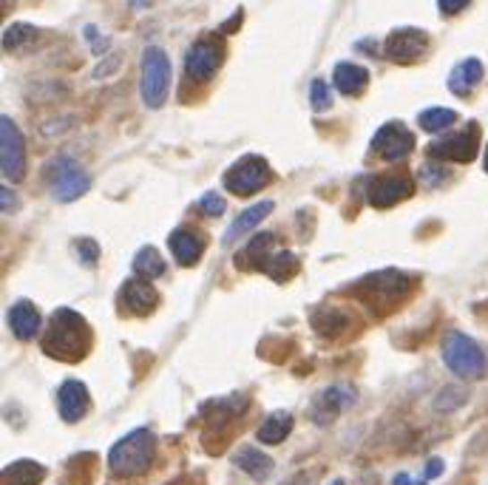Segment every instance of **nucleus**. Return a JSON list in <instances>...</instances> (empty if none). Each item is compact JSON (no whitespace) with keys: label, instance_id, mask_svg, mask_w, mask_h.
<instances>
[{"label":"nucleus","instance_id":"nucleus-26","mask_svg":"<svg viewBox=\"0 0 488 485\" xmlns=\"http://www.w3.org/2000/svg\"><path fill=\"white\" fill-rule=\"evenodd\" d=\"M290 429H293V417H290L287 412H273V414L261 423V429H259V440L267 443V446H278V443L290 434Z\"/></svg>","mask_w":488,"mask_h":485},{"label":"nucleus","instance_id":"nucleus-32","mask_svg":"<svg viewBox=\"0 0 488 485\" xmlns=\"http://www.w3.org/2000/svg\"><path fill=\"white\" fill-rule=\"evenodd\" d=\"M310 106L312 111H327L332 106V94H330V86L324 80H312L310 86Z\"/></svg>","mask_w":488,"mask_h":485},{"label":"nucleus","instance_id":"nucleus-5","mask_svg":"<svg viewBox=\"0 0 488 485\" xmlns=\"http://www.w3.org/2000/svg\"><path fill=\"white\" fill-rule=\"evenodd\" d=\"M46 182L57 202H74V199H80L91 188V176L82 171L80 162L72 157H57L52 165H48Z\"/></svg>","mask_w":488,"mask_h":485},{"label":"nucleus","instance_id":"nucleus-19","mask_svg":"<svg viewBox=\"0 0 488 485\" xmlns=\"http://www.w3.org/2000/svg\"><path fill=\"white\" fill-rule=\"evenodd\" d=\"M171 253L182 267H191L193 261H199V256L205 253V242L201 236H196L193 230H174L171 233Z\"/></svg>","mask_w":488,"mask_h":485},{"label":"nucleus","instance_id":"nucleus-37","mask_svg":"<svg viewBox=\"0 0 488 485\" xmlns=\"http://www.w3.org/2000/svg\"><path fill=\"white\" fill-rule=\"evenodd\" d=\"M468 4H471V0H437V6H441L443 14H458V12H463Z\"/></svg>","mask_w":488,"mask_h":485},{"label":"nucleus","instance_id":"nucleus-42","mask_svg":"<svg viewBox=\"0 0 488 485\" xmlns=\"http://www.w3.org/2000/svg\"><path fill=\"white\" fill-rule=\"evenodd\" d=\"M128 4L133 6V9H150V6H154V0H128Z\"/></svg>","mask_w":488,"mask_h":485},{"label":"nucleus","instance_id":"nucleus-40","mask_svg":"<svg viewBox=\"0 0 488 485\" xmlns=\"http://www.w3.org/2000/svg\"><path fill=\"white\" fill-rule=\"evenodd\" d=\"M392 485H426V480H412L409 474H398L392 480Z\"/></svg>","mask_w":488,"mask_h":485},{"label":"nucleus","instance_id":"nucleus-45","mask_svg":"<svg viewBox=\"0 0 488 485\" xmlns=\"http://www.w3.org/2000/svg\"><path fill=\"white\" fill-rule=\"evenodd\" d=\"M330 485H344V482H341V480H335V482H330Z\"/></svg>","mask_w":488,"mask_h":485},{"label":"nucleus","instance_id":"nucleus-4","mask_svg":"<svg viewBox=\"0 0 488 485\" xmlns=\"http://www.w3.org/2000/svg\"><path fill=\"white\" fill-rule=\"evenodd\" d=\"M443 361L449 370L458 375V378H466V380H477L485 375V355L483 349L471 341L463 332H451L443 341Z\"/></svg>","mask_w":488,"mask_h":485},{"label":"nucleus","instance_id":"nucleus-30","mask_svg":"<svg viewBox=\"0 0 488 485\" xmlns=\"http://www.w3.org/2000/svg\"><path fill=\"white\" fill-rule=\"evenodd\" d=\"M454 120H458V114H454L451 108H426L424 114L417 116V123L424 131L429 133H437V131H446Z\"/></svg>","mask_w":488,"mask_h":485},{"label":"nucleus","instance_id":"nucleus-43","mask_svg":"<svg viewBox=\"0 0 488 485\" xmlns=\"http://www.w3.org/2000/svg\"><path fill=\"white\" fill-rule=\"evenodd\" d=\"M239 21H242V12H235V14H233V21H230L227 26H222V31H235V26H239Z\"/></svg>","mask_w":488,"mask_h":485},{"label":"nucleus","instance_id":"nucleus-17","mask_svg":"<svg viewBox=\"0 0 488 485\" xmlns=\"http://www.w3.org/2000/svg\"><path fill=\"white\" fill-rule=\"evenodd\" d=\"M483 74H485V69H483V63L477 57L460 60L449 74V91L458 94V97H466V94H471L480 86Z\"/></svg>","mask_w":488,"mask_h":485},{"label":"nucleus","instance_id":"nucleus-38","mask_svg":"<svg viewBox=\"0 0 488 485\" xmlns=\"http://www.w3.org/2000/svg\"><path fill=\"white\" fill-rule=\"evenodd\" d=\"M443 474V460H429V465H426V472H424V480H434V477H441Z\"/></svg>","mask_w":488,"mask_h":485},{"label":"nucleus","instance_id":"nucleus-3","mask_svg":"<svg viewBox=\"0 0 488 485\" xmlns=\"http://www.w3.org/2000/svg\"><path fill=\"white\" fill-rule=\"evenodd\" d=\"M142 103L148 108H162L167 91H171V60L159 46H148L142 55V80H140Z\"/></svg>","mask_w":488,"mask_h":485},{"label":"nucleus","instance_id":"nucleus-1","mask_svg":"<svg viewBox=\"0 0 488 485\" xmlns=\"http://www.w3.org/2000/svg\"><path fill=\"white\" fill-rule=\"evenodd\" d=\"M91 344V327L86 318L74 310H57L48 321V329L43 336V353L55 361H80L86 358Z\"/></svg>","mask_w":488,"mask_h":485},{"label":"nucleus","instance_id":"nucleus-10","mask_svg":"<svg viewBox=\"0 0 488 485\" xmlns=\"http://www.w3.org/2000/svg\"><path fill=\"white\" fill-rule=\"evenodd\" d=\"M0 148H4V179L21 182L26 174V140L9 116L0 120Z\"/></svg>","mask_w":488,"mask_h":485},{"label":"nucleus","instance_id":"nucleus-6","mask_svg":"<svg viewBox=\"0 0 488 485\" xmlns=\"http://www.w3.org/2000/svg\"><path fill=\"white\" fill-rule=\"evenodd\" d=\"M267 182H270V165L256 154L233 162L225 174V188L235 196H253L267 185Z\"/></svg>","mask_w":488,"mask_h":485},{"label":"nucleus","instance_id":"nucleus-23","mask_svg":"<svg viewBox=\"0 0 488 485\" xmlns=\"http://www.w3.org/2000/svg\"><path fill=\"white\" fill-rule=\"evenodd\" d=\"M273 242H276L273 233H259V236L250 242L239 256H235V264H239L242 270H244V267H247V270H253V267H261V270H264L267 259H270Z\"/></svg>","mask_w":488,"mask_h":485},{"label":"nucleus","instance_id":"nucleus-16","mask_svg":"<svg viewBox=\"0 0 488 485\" xmlns=\"http://www.w3.org/2000/svg\"><path fill=\"white\" fill-rule=\"evenodd\" d=\"M361 287L369 295H375V298H400L403 293H407V287H409V278L403 276V273H398V270H383V273L366 276L361 281Z\"/></svg>","mask_w":488,"mask_h":485},{"label":"nucleus","instance_id":"nucleus-13","mask_svg":"<svg viewBox=\"0 0 488 485\" xmlns=\"http://www.w3.org/2000/svg\"><path fill=\"white\" fill-rule=\"evenodd\" d=\"M352 404H355V392H352L349 387H330L312 400L310 421H315L318 426H330L335 417H338Z\"/></svg>","mask_w":488,"mask_h":485},{"label":"nucleus","instance_id":"nucleus-41","mask_svg":"<svg viewBox=\"0 0 488 485\" xmlns=\"http://www.w3.org/2000/svg\"><path fill=\"white\" fill-rule=\"evenodd\" d=\"M0 196H4V210H12V205H14V193H12L9 188H4V191H0Z\"/></svg>","mask_w":488,"mask_h":485},{"label":"nucleus","instance_id":"nucleus-31","mask_svg":"<svg viewBox=\"0 0 488 485\" xmlns=\"http://www.w3.org/2000/svg\"><path fill=\"white\" fill-rule=\"evenodd\" d=\"M466 400H468V392L466 389H460V387H446L441 395L434 397V412H441V414L458 412L466 404Z\"/></svg>","mask_w":488,"mask_h":485},{"label":"nucleus","instance_id":"nucleus-44","mask_svg":"<svg viewBox=\"0 0 488 485\" xmlns=\"http://www.w3.org/2000/svg\"><path fill=\"white\" fill-rule=\"evenodd\" d=\"M483 165H485V171H488V148H485V162Z\"/></svg>","mask_w":488,"mask_h":485},{"label":"nucleus","instance_id":"nucleus-12","mask_svg":"<svg viewBox=\"0 0 488 485\" xmlns=\"http://www.w3.org/2000/svg\"><path fill=\"white\" fill-rule=\"evenodd\" d=\"M222 46H218L216 40L205 38V40H199L191 46V52L188 57H184V72H188V77L193 82H208L216 72H218V65H222Z\"/></svg>","mask_w":488,"mask_h":485},{"label":"nucleus","instance_id":"nucleus-34","mask_svg":"<svg viewBox=\"0 0 488 485\" xmlns=\"http://www.w3.org/2000/svg\"><path fill=\"white\" fill-rule=\"evenodd\" d=\"M77 256H80V261L86 264V267L97 264V259H99V247H97V242H94V239H80V242H77Z\"/></svg>","mask_w":488,"mask_h":485},{"label":"nucleus","instance_id":"nucleus-20","mask_svg":"<svg viewBox=\"0 0 488 485\" xmlns=\"http://www.w3.org/2000/svg\"><path fill=\"white\" fill-rule=\"evenodd\" d=\"M233 463L242 468L244 474H250L256 482H264L267 477L273 474V460L264 455V451H259V448H250V446H244V448H239L233 455Z\"/></svg>","mask_w":488,"mask_h":485},{"label":"nucleus","instance_id":"nucleus-9","mask_svg":"<svg viewBox=\"0 0 488 485\" xmlns=\"http://www.w3.org/2000/svg\"><path fill=\"white\" fill-rule=\"evenodd\" d=\"M415 150V133L403 123H386L372 137V154L386 162H403Z\"/></svg>","mask_w":488,"mask_h":485},{"label":"nucleus","instance_id":"nucleus-21","mask_svg":"<svg viewBox=\"0 0 488 485\" xmlns=\"http://www.w3.org/2000/svg\"><path fill=\"white\" fill-rule=\"evenodd\" d=\"M332 80H335V89L347 97H355L366 89L369 82V72L364 65H355V63H338L332 72Z\"/></svg>","mask_w":488,"mask_h":485},{"label":"nucleus","instance_id":"nucleus-8","mask_svg":"<svg viewBox=\"0 0 488 485\" xmlns=\"http://www.w3.org/2000/svg\"><path fill=\"white\" fill-rule=\"evenodd\" d=\"M429 48V35L426 31H420L415 26H403V29H395L390 38L383 43V55L390 57L392 63H400V65H412L417 63L420 57L426 55Z\"/></svg>","mask_w":488,"mask_h":485},{"label":"nucleus","instance_id":"nucleus-36","mask_svg":"<svg viewBox=\"0 0 488 485\" xmlns=\"http://www.w3.org/2000/svg\"><path fill=\"white\" fill-rule=\"evenodd\" d=\"M82 35L89 38L91 52H94V55H106V52H108V40H106L103 35H99L97 26H86V29H82Z\"/></svg>","mask_w":488,"mask_h":485},{"label":"nucleus","instance_id":"nucleus-11","mask_svg":"<svg viewBox=\"0 0 488 485\" xmlns=\"http://www.w3.org/2000/svg\"><path fill=\"white\" fill-rule=\"evenodd\" d=\"M415 193V182L403 174H383L366 182V199L372 208H392Z\"/></svg>","mask_w":488,"mask_h":485},{"label":"nucleus","instance_id":"nucleus-24","mask_svg":"<svg viewBox=\"0 0 488 485\" xmlns=\"http://www.w3.org/2000/svg\"><path fill=\"white\" fill-rule=\"evenodd\" d=\"M312 329L318 332V336L324 338H335V336H344V332L349 329V315L344 310H315L312 318H310Z\"/></svg>","mask_w":488,"mask_h":485},{"label":"nucleus","instance_id":"nucleus-22","mask_svg":"<svg viewBox=\"0 0 488 485\" xmlns=\"http://www.w3.org/2000/svg\"><path fill=\"white\" fill-rule=\"evenodd\" d=\"M267 213H273V202H259L253 208H247L244 213H239V216H235V222L225 233V244H233L239 236H244V233L259 227V222L267 219Z\"/></svg>","mask_w":488,"mask_h":485},{"label":"nucleus","instance_id":"nucleus-28","mask_svg":"<svg viewBox=\"0 0 488 485\" xmlns=\"http://www.w3.org/2000/svg\"><path fill=\"white\" fill-rule=\"evenodd\" d=\"M38 40V29L29 26V23H12L4 31V48L6 52H23L31 43Z\"/></svg>","mask_w":488,"mask_h":485},{"label":"nucleus","instance_id":"nucleus-35","mask_svg":"<svg viewBox=\"0 0 488 485\" xmlns=\"http://www.w3.org/2000/svg\"><path fill=\"white\" fill-rule=\"evenodd\" d=\"M199 208L205 210L208 216H222L225 213V199L218 193H205L199 199Z\"/></svg>","mask_w":488,"mask_h":485},{"label":"nucleus","instance_id":"nucleus-18","mask_svg":"<svg viewBox=\"0 0 488 485\" xmlns=\"http://www.w3.org/2000/svg\"><path fill=\"white\" fill-rule=\"evenodd\" d=\"M9 321H12L14 336L21 341H31L40 332V312L31 301H18L9 312Z\"/></svg>","mask_w":488,"mask_h":485},{"label":"nucleus","instance_id":"nucleus-29","mask_svg":"<svg viewBox=\"0 0 488 485\" xmlns=\"http://www.w3.org/2000/svg\"><path fill=\"white\" fill-rule=\"evenodd\" d=\"M133 270L142 278H159L165 273V261L154 247H142L137 256H133Z\"/></svg>","mask_w":488,"mask_h":485},{"label":"nucleus","instance_id":"nucleus-39","mask_svg":"<svg viewBox=\"0 0 488 485\" xmlns=\"http://www.w3.org/2000/svg\"><path fill=\"white\" fill-rule=\"evenodd\" d=\"M284 485H312V472H298V474H293Z\"/></svg>","mask_w":488,"mask_h":485},{"label":"nucleus","instance_id":"nucleus-7","mask_svg":"<svg viewBox=\"0 0 488 485\" xmlns=\"http://www.w3.org/2000/svg\"><path fill=\"white\" fill-rule=\"evenodd\" d=\"M480 148V125L468 123L463 131H454L443 140H434L429 145V157L434 159H451V162H471Z\"/></svg>","mask_w":488,"mask_h":485},{"label":"nucleus","instance_id":"nucleus-15","mask_svg":"<svg viewBox=\"0 0 488 485\" xmlns=\"http://www.w3.org/2000/svg\"><path fill=\"white\" fill-rule=\"evenodd\" d=\"M123 307L133 315H148L157 307V290L150 287L148 278L137 276L123 284Z\"/></svg>","mask_w":488,"mask_h":485},{"label":"nucleus","instance_id":"nucleus-14","mask_svg":"<svg viewBox=\"0 0 488 485\" xmlns=\"http://www.w3.org/2000/svg\"><path fill=\"white\" fill-rule=\"evenodd\" d=\"M57 409L65 423H77L89 412V389L80 380H65L57 392Z\"/></svg>","mask_w":488,"mask_h":485},{"label":"nucleus","instance_id":"nucleus-2","mask_svg":"<svg viewBox=\"0 0 488 485\" xmlns=\"http://www.w3.org/2000/svg\"><path fill=\"white\" fill-rule=\"evenodd\" d=\"M154 434L148 429H137L125 434L120 443L108 451V468L114 477H140L154 463Z\"/></svg>","mask_w":488,"mask_h":485},{"label":"nucleus","instance_id":"nucleus-27","mask_svg":"<svg viewBox=\"0 0 488 485\" xmlns=\"http://www.w3.org/2000/svg\"><path fill=\"white\" fill-rule=\"evenodd\" d=\"M264 273L270 276L273 281H290L295 273H298V259L295 253H290V250H278V253H273L270 259H267L264 264Z\"/></svg>","mask_w":488,"mask_h":485},{"label":"nucleus","instance_id":"nucleus-25","mask_svg":"<svg viewBox=\"0 0 488 485\" xmlns=\"http://www.w3.org/2000/svg\"><path fill=\"white\" fill-rule=\"evenodd\" d=\"M43 480V465L31 460H18L4 468V485H38Z\"/></svg>","mask_w":488,"mask_h":485},{"label":"nucleus","instance_id":"nucleus-33","mask_svg":"<svg viewBox=\"0 0 488 485\" xmlns=\"http://www.w3.org/2000/svg\"><path fill=\"white\" fill-rule=\"evenodd\" d=\"M449 171L446 168H441V165H424V168H420V179H424L426 182V185L429 188H437V185H446V182H449Z\"/></svg>","mask_w":488,"mask_h":485}]
</instances>
